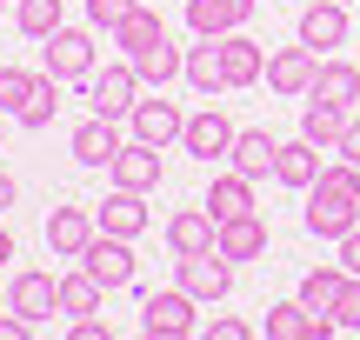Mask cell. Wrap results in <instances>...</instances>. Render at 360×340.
<instances>
[{
    "mask_svg": "<svg viewBox=\"0 0 360 340\" xmlns=\"http://www.w3.org/2000/svg\"><path fill=\"white\" fill-rule=\"evenodd\" d=\"M300 221H307L314 240H340V234L360 227V167L347 154L321 167V181L307 187V214H300Z\"/></svg>",
    "mask_w": 360,
    "mask_h": 340,
    "instance_id": "6da1fadb",
    "label": "cell"
},
{
    "mask_svg": "<svg viewBox=\"0 0 360 340\" xmlns=\"http://www.w3.org/2000/svg\"><path fill=\"white\" fill-rule=\"evenodd\" d=\"M193 294L180 287H154V294H141V334L147 340H187V334H200V314H193Z\"/></svg>",
    "mask_w": 360,
    "mask_h": 340,
    "instance_id": "7a4b0ae2",
    "label": "cell"
},
{
    "mask_svg": "<svg viewBox=\"0 0 360 340\" xmlns=\"http://www.w3.org/2000/svg\"><path fill=\"white\" fill-rule=\"evenodd\" d=\"M80 87H87V107H94V114H107V120H127L147 80H141V67H134V60H107V67H94V74L80 80Z\"/></svg>",
    "mask_w": 360,
    "mask_h": 340,
    "instance_id": "3957f363",
    "label": "cell"
},
{
    "mask_svg": "<svg viewBox=\"0 0 360 340\" xmlns=\"http://www.w3.org/2000/svg\"><path fill=\"white\" fill-rule=\"evenodd\" d=\"M94 40H101V27H53L47 40H40V67H47L53 80H87L94 74Z\"/></svg>",
    "mask_w": 360,
    "mask_h": 340,
    "instance_id": "277c9868",
    "label": "cell"
},
{
    "mask_svg": "<svg viewBox=\"0 0 360 340\" xmlns=\"http://www.w3.org/2000/svg\"><path fill=\"white\" fill-rule=\"evenodd\" d=\"M340 287H347V267H307L300 274V287H294V301L314 314V327H307V340H334L340 327H334V301H340Z\"/></svg>",
    "mask_w": 360,
    "mask_h": 340,
    "instance_id": "5b68a950",
    "label": "cell"
},
{
    "mask_svg": "<svg viewBox=\"0 0 360 340\" xmlns=\"http://www.w3.org/2000/svg\"><path fill=\"white\" fill-rule=\"evenodd\" d=\"M7 307H13V314H27V320H34V334H40L53 314H60V274H47V267H20V274L7 280Z\"/></svg>",
    "mask_w": 360,
    "mask_h": 340,
    "instance_id": "8992f818",
    "label": "cell"
},
{
    "mask_svg": "<svg viewBox=\"0 0 360 340\" xmlns=\"http://www.w3.org/2000/svg\"><path fill=\"white\" fill-rule=\"evenodd\" d=\"M174 280H180L200 307H214V301H227V294H233V261H227L220 247H214V254H180V261H174Z\"/></svg>",
    "mask_w": 360,
    "mask_h": 340,
    "instance_id": "52a82bcc",
    "label": "cell"
},
{
    "mask_svg": "<svg viewBox=\"0 0 360 340\" xmlns=\"http://www.w3.org/2000/svg\"><path fill=\"white\" fill-rule=\"evenodd\" d=\"M80 267H87V274L101 280L107 294H120V287H134V280H141V261H134V240H120V234H94V247L80 254Z\"/></svg>",
    "mask_w": 360,
    "mask_h": 340,
    "instance_id": "ba28073f",
    "label": "cell"
},
{
    "mask_svg": "<svg viewBox=\"0 0 360 340\" xmlns=\"http://www.w3.org/2000/svg\"><path fill=\"white\" fill-rule=\"evenodd\" d=\"M314 74H321V53H314L307 40H294V47H274V53H267V87L281 93V100H307Z\"/></svg>",
    "mask_w": 360,
    "mask_h": 340,
    "instance_id": "9c48e42d",
    "label": "cell"
},
{
    "mask_svg": "<svg viewBox=\"0 0 360 340\" xmlns=\"http://www.w3.org/2000/svg\"><path fill=\"white\" fill-rule=\"evenodd\" d=\"M233 133H240V127H233V120L220 114L214 100H207L200 114H187V133H180V147H187L193 160H207V167H214V160H227V154H233Z\"/></svg>",
    "mask_w": 360,
    "mask_h": 340,
    "instance_id": "30bf717a",
    "label": "cell"
},
{
    "mask_svg": "<svg viewBox=\"0 0 360 340\" xmlns=\"http://www.w3.org/2000/svg\"><path fill=\"white\" fill-rule=\"evenodd\" d=\"M214 247H220V221L207 214V200L167 214V254H174V261H180V254H214Z\"/></svg>",
    "mask_w": 360,
    "mask_h": 340,
    "instance_id": "8fae6325",
    "label": "cell"
},
{
    "mask_svg": "<svg viewBox=\"0 0 360 340\" xmlns=\"http://www.w3.org/2000/svg\"><path fill=\"white\" fill-rule=\"evenodd\" d=\"M254 13H260V0H187L193 40H220V34H233V27H247Z\"/></svg>",
    "mask_w": 360,
    "mask_h": 340,
    "instance_id": "7c38bea8",
    "label": "cell"
},
{
    "mask_svg": "<svg viewBox=\"0 0 360 340\" xmlns=\"http://www.w3.org/2000/svg\"><path fill=\"white\" fill-rule=\"evenodd\" d=\"M94 221H101V234H120V240H141L147 227H154V214H147V194H134V187H114V194L94 207Z\"/></svg>",
    "mask_w": 360,
    "mask_h": 340,
    "instance_id": "4fadbf2b",
    "label": "cell"
},
{
    "mask_svg": "<svg viewBox=\"0 0 360 340\" xmlns=\"http://www.w3.org/2000/svg\"><path fill=\"white\" fill-rule=\"evenodd\" d=\"M94 234H101L94 207H53L47 214V247L60 254V261H80V254L94 247Z\"/></svg>",
    "mask_w": 360,
    "mask_h": 340,
    "instance_id": "5bb4252c",
    "label": "cell"
},
{
    "mask_svg": "<svg viewBox=\"0 0 360 340\" xmlns=\"http://www.w3.org/2000/svg\"><path fill=\"white\" fill-rule=\"evenodd\" d=\"M327 147H314L307 133H294V140H281V154H274V181L281 187H294V194H307L314 181H321V167H327Z\"/></svg>",
    "mask_w": 360,
    "mask_h": 340,
    "instance_id": "9a60e30c",
    "label": "cell"
},
{
    "mask_svg": "<svg viewBox=\"0 0 360 340\" xmlns=\"http://www.w3.org/2000/svg\"><path fill=\"white\" fill-rule=\"evenodd\" d=\"M160 154H167V147H154V140H127L114 154V187H134V194H154L160 187Z\"/></svg>",
    "mask_w": 360,
    "mask_h": 340,
    "instance_id": "2e32d148",
    "label": "cell"
},
{
    "mask_svg": "<svg viewBox=\"0 0 360 340\" xmlns=\"http://www.w3.org/2000/svg\"><path fill=\"white\" fill-rule=\"evenodd\" d=\"M347 34H360V27L347 20V0H314L307 13H300V40H307L314 53H327V47H340Z\"/></svg>",
    "mask_w": 360,
    "mask_h": 340,
    "instance_id": "e0dca14e",
    "label": "cell"
},
{
    "mask_svg": "<svg viewBox=\"0 0 360 340\" xmlns=\"http://www.w3.org/2000/svg\"><path fill=\"white\" fill-rule=\"evenodd\" d=\"M120 120H107V114H87L74 127V160L80 167H114V154H120Z\"/></svg>",
    "mask_w": 360,
    "mask_h": 340,
    "instance_id": "ac0fdd59",
    "label": "cell"
},
{
    "mask_svg": "<svg viewBox=\"0 0 360 340\" xmlns=\"http://www.w3.org/2000/svg\"><path fill=\"white\" fill-rule=\"evenodd\" d=\"M127 127H134V140H154V147H174L180 133H187V114H180L174 100H134Z\"/></svg>",
    "mask_w": 360,
    "mask_h": 340,
    "instance_id": "d6986e66",
    "label": "cell"
},
{
    "mask_svg": "<svg viewBox=\"0 0 360 340\" xmlns=\"http://www.w3.org/2000/svg\"><path fill=\"white\" fill-rule=\"evenodd\" d=\"M220 67H227V87H254V80H267V47L233 27V34H220Z\"/></svg>",
    "mask_w": 360,
    "mask_h": 340,
    "instance_id": "ffe728a7",
    "label": "cell"
},
{
    "mask_svg": "<svg viewBox=\"0 0 360 340\" xmlns=\"http://www.w3.org/2000/svg\"><path fill=\"white\" fill-rule=\"evenodd\" d=\"M220 254H227L233 267L267 254V221H260V207H254V214H233V221H220Z\"/></svg>",
    "mask_w": 360,
    "mask_h": 340,
    "instance_id": "44dd1931",
    "label": "cell"
},
{
    "mask_svg": "<svg viewBox=\"0 0 360 340\" xmlns=\"http://www.w3.org/2000/svg\"><path fill=\"white\" fill-rule=\"evenodd\" d=\"M347 120H354V107H334V100H307V107H300V133H307L314 147H327V154H340Z\"/></svg>",
    "mask_w": 360,
    "mask_h": 340,
    "instance_id": "7402d4cb",
    "label": "cell"
},
{
    "mask_svg": "<svg viewBox=\"0 0 360 340\" xmlns=\"http://www.w3.org/2000/svg\"><path fill=\"white\" fill-rule=\"evenodd\" d=\"M274 154H281V140H274V133H260V127H240V133H233V154H227V167H240L247 181H267V174H274Z\"/></svg>",
    "mask_w": 360,
    "mask_h": 340,
    "instance_id": "603a6c76",
    "label": "cell"
},
{
    "mask_svg": "<svg viewBox=\"0 0 360 340\" xmlns=\"http://www.w3.org/2000/svg\"><path fill=\"white\" fill-rule=\"evenodd\" d=\"M187 80L193 93H200V100H214V93H233L227 87V67H220V40H200V47H187Z\"/></svg>",
    "mask_w": 360,
    "mask_h": 340,
    "instance_id": "cb8c5ba5",
    "label": "cell"
},
{
    "mask_svg": "<svg viewBox=\"0 0 360 340\" xmlns=\"http://www.w3.org/2000/svg\"><path fill=\"white\" fill-rule=\"evenodd\" d=\"M307 100H334V107H354V100H360V67H354V60H327V53H321V74H314Z\"/></svg>",
    "mask_w": 360,
    "mask_h": 340,
    "instance_id": "d4e9b609",
    "label": "cell"
},
{
    "mask_svg": "<svg viewBox=\"0 0 360 340\" xmlns=\"http://www.w3.org/2000/svg\"><path fill=\"white\" fill-rule=\"evenodd\" d=\"M107 40H114V47H120V53H127V60H134V53H147V47H154V40H167V20H160V13H154V7H147V0H141V7H134L127 20H120L114 34H107Z\"/></svg>",
    "mask_w": 360,
    "mask_h": 340,
    "instance_id": "484cf974",
    "label": "cell"
},
{
    "mask_svg": "<svg viewBox=\"0 0 360 340\" xmlns=\"http://www.w3.org/2000/svg\"><path fill=\"white\" fill-rule=\"evenodd\" d=\"M207 214H214V221L254 214V181H247L240 167H233V174H214V187H207Z\"/></svg>",
    "mask_w": 360,
    "mask_h": 340,
    "instance_id": "4316f807",
    "label": "cell"
},
{
    "mask_svg": "<svg viewBox=\"0 0 360 340\" xmlns=\"http://www.w3.org/2000/svg\"><path fill=\"white\" fill-rule=\"evenodd\" d=\"M134 67H141V80H147V87H160V93H167L174 80L187 74V47H174V40H154L147 53H134Z\"/></svg>",
    "mask_w": 360,
    "mask_h": 340,
    "instance_id": "83f0119b",
    "label": "cell"
},
{
    "mask_svg": "<svg viewBox=\"0 0 360 340\" xmlns=\"http://www.w3.org/2000/svg\"><path fill=\"white\" fill-rule=\"evenodd\" d=\"M60 87H67V80H53L47 67H40V87H34V100H27V107H20V114H13V120H20L27 133L53 127V114H60Z\"/></svg>",
    "mask_w": 360,
    "mask_h": 340,
    "instance_id": "f1b7e54d",
    "label": "cell"
},
{
    "mask_svg": "<svg viewBox=\"0 0 360 340\" xmlns=\"http://www.w3.org/2000/svg\"><path fill=\"white\" fill-rule=\"evenodd\" d=\"M101 294H107L101 280H94L87 267H74V274H60V314H74V320L80 314H101Z\"/></svg>",
    "mask_w": 360,
    "mask_h": 340,
    "instance_id": "f546056e",
    "label": "cell"
},
{
    "mask_svg": "<svg viewBox=\"0 0 360 340\" xmlns=\"http://www.w3.org/2000/svg\"><path fill=\"white\" fill-rule=\"evenodd\" d=\"M13 27H20L27 40H47L53 27H67V13H60V0H20V7H13Z\"/></svg>",
    "mask_w": 360,
    "mask_h": 340,
    "instance_id": "4dcf8cb0",
    "label": "cell"
},
{
    "mask_svg": "<svg viewBox=\"0 0 360 340\" xmlns=\"http://www.w3.org/2000/svg\"><path fill=\"white\" fill-rule=\"evenodd\" d=\"M307 327H314V314H307L300 301H274L260 334H267V340H307Z\"/></svg>",
    "mask_w": 360,
    "mask_h": 340,
    "instance_id": "1f68e13d",
    "label": "cell"
},
{
    "mask_svg": "<svg viewBox=\"0 0 360 340\" xmlns=\"http://www.w3.org/2000/svg\"><path fill=\"white\" fill-rule=\"evenodd\" d=\"M34 87H40V74H27V67H0V114H20L27 100H34Z\"/></svg>",
    "mask_w": 360,
    "mask_h": 340,
    "instance_id": "d6a6232c",
    "label": "cell"
},
{
    "mask_svg": "<svg viewBox=\"0 0 360 340\" xmlns=\"http://www.w3.org/2000/svg\"><path fill=\"white\" fill-rule=\"evenodd\" d=\"M141 7V0H87V27H101V34H114L127 13Z\"/></svg>",
    "mask_w": 360,
    "mask_h": 340,
    "instance_id": "836d02e7",
    "label": "cell"
},
{
    "mask_svg": "<svg viewBox=\"0 0 360 340\" xmlns=\"http://www.w3.org/2000/svg\"><path fill=\"white\" fill-rule=\"evenodd\" d=\"M334 327L340 334H360V274H347V287H340V301H334Z\"/></svg>",
    "mask_w": 360,
    "mask_h": 340,
    "instance_id": "e575fe53",
    "label": "cell"
},
{
    "mask_svg": "<svg viewBox=\"0 0 360 340\" xmlns=\"http://www.w3.org/2000/svg\"><path fill=\"white\" fill-rule=\"evenodd\" d=\"M200 334H207V340H254V327H247L240 314H214V320H207Z\"/></svg>",
    "mask_w": 360,
    "mask_h": 340,
    "instance_id": "d590c367",
    "label": "cell"
},
{
    "mask_svg": "<svg viewBox=\"0 0 360 340\" xmlns=\"http://www.w3.org/2000/svg\"><path fill=\"white\" fill-rule=\"evenodd\" d=\"M27 334H34V320L13 314V307H0V340H27Z\"/></svg>",
    "mask_w": 360,
    "mask_h": 340,
    "instance_id": "8d00e7d4",
    "label": "cell"
},
{
    "mask_svg": "<svg viewBox=\"0 0 360 340\" xmlns=\"http://www.w3.org/2000/svg\"><path fill=\"white\" fill-rule=\"evenodd\" d=\"M67 334H74V340H114V327H107V320H94V314H80Z\"/></svg>",
    "mask_w": 360,
    "mask_h": 340,
    "instance_id": "74e56055",
    "label": "cell"
},
{
    "mask_svg": "<svg viewBox=\"0 0 360 340\" xmlns=\"http://www.w3.org/2000/svg\"><path fill=\"white\" fill-rule=\"evenodd\" d=\"M334 254H340V267H347V274H360V227L334 240Z\"/></svg>",
    "mask_w": 360,
    "mask_h": 340,
    "instance_id": "f35d334b",
    "label": "cell"
},
{
    "mask_svg": "<svg viewBox=\"0 0 360 340\" xmlns=\"http://www.w3.org/2000/svg\"><path fill=\"white\" fill-rule=\"evenodd\" d=\"M340 154H347V160H354V167H360V114L347 120V140H340Z\"/></svg>",
    "mask_w": 360,
    "mask_h": 340,
    "instance_id": "ab89813d",
    "label": "cell"
},
{
    "mask_svg": "<svg viewBox=\"0 0 360 340\" xmlns=\"http://www.w3.org/2000/svg\"><path fill=\"white\" fill-rule=\"evenodd\" d=\"M13 194H20V187H13V174H7V167H0V214L13 207Z\"/></svg>",
    "mask_w": 360,
    "mask_h": 340,
    "instance_id": "60d3db41",
    "label": "cell"
},
{
    "mask_svg": "<svg viewBox=\"0 0 360 340\" xmlns=\"http://www.w3.org/2000/svg\"><path fill=\"white\" fill-rule=\"evenodd\" d=\"M7 261H13V234L0 227V267H7Z\"/></svg>",
    "mask_w": 360,
    "mask_h": 340,
    "instance_id": "b9f144b4",
    "label": "cell"
},
{
    "mask_svg": "<svg viewBox=\"0 0 360 340\" xmlns=\"http://www.w3.org/2000/svg\"><path fill=\"white\" fill-rule=\"evenodd\" d=\"M0 127H7V114H0Z\"/></svg>",
    "mask_w": 360,
    "mask_h": 340,
    "instance_id": "7bdbcfd3",
    "label": "cell"
},
{
    "mask_svg": "<svg viewBox=\"0 0 360 340\" xmlns=\"http://www.w3.org/2000/svg\"><path fill=\"white\" fill-rule=\"evenodd\" d=\"M347 7H360V0H347Z\"/></svg>",
    "mask_w": 360,
    "mask_h": 340,
    "instance_id": "ee69618b",
    "label": "cell"
}]
</instances>
